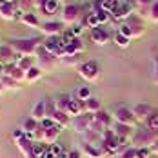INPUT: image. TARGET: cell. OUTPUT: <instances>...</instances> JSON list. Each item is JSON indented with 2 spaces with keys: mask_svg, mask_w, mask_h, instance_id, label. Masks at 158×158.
<instances>
[{
  "mask_svg": "<svg viewBox=\"0 0 158 158\" xmlns=\"http://www.w3.org/2000/svg\"><path fill=\"white\" fill-rule=\"evenodd\" d=\"M9 46L13 48L16 55H22V56H35L38 48L42 46V40L40 38H18V40H11Z\"/></svg>",
  "mask_w": 158,
  "mask_h": 158,
  "instance_id": "6da1fadb",
  "label": "cell"
},
{
  "mask_svg": "<svg viewBox=\"0 0 158 158\" xmlns=\"http://www.w3.org/2000/svg\"><path fill=\"white\" fill-rule=\"evenodd\" d=\"M78 75L85 82H95L100 77V65L95 60H87V62H82L78 65Z\"/></svg>",
  "mask_w": 158,
  "mask_h": 158,
  "instance_id": "7a4b0ae2",
  "label": "cell"
},
{
  "mask_svg": "<svg viewBox=\"0 0 158 158\" xmlns=\"http://www.w3.org/2000/svg\"><path fill=\"white\" fill-rule=\"evenodd\" d=\"M62 24L64 26H75L82 15V7L77 4H65L62 7Z\"/></svg>",
  "mask_w": 158,
  "mask_h": 158,
  "instance_id": "3957f363",
  "label": "cell"
},
{
  "mask_svg": "<svg viewBox=\"0 0 158 158\" xmlns=\"http://www.w3.org/2000/svg\"><path fill=\"white\" fill-rule=\"evenodd\" d=\"M135 15V7L129 4V2H126V0H120L118 4H116V7L111 11V18L113 20H129L131 16Z\"/></svg>",
  "mask_w": 158,
  "mask_h": 158,
  "instance_id": "277c9868",
  "label": "cell"
},
{
  "mask_svg": "<svg viewBox=\"0 0 158 158\" xmlns=\"http://www.w3.org/2000/svg\"><path fill=\"white\" fill-rule=\"evenodd\" d=\"M93 118H95V114H93V113H84V114H80V116L71 118V127H73L77 133L85 135V133L89 131V126H91Z\"/></svg>",
  "mask_w": 158,
  "mask_h": 158,
  "instance_id": "5b68a950",
  "label": "cell"
},
{
  "mask_svg": "<svg viewBox=\"0 0 158 158\" xmlns=\"http://www.w3.org/2000/svg\"><path fill=\"white\" fill-rule=\"evenodd\" d=\"M36 62H38V67L42 69V71H49V69H53L55 67V64H56V58L49 53V51H46L44 49V46H40L38 48V51H36Z\"/></svg>",
  "mask_w": 158,
  "mask_h": 158,
  "instance_id": "8992f818",
  "label": "cell"
},
{
  "mask_svg": "<svg viewBox=\"0 0 158 158\" xmlns=\"http://www.w3.org/2000/svg\"><path fill=\"white\" fill-rule=\"evenodd\" d=\"M40 31L48 36H60L64 33V24L62 22H56V20H48V22H42L40 24Z\"/></svg>",
  "mask_w": 158,
  "mask_h": 158,
  "instance_id": "52a82bcc",
  "label": "cell"
},
{
  "mask_svg": "<svg viewBox=\"0 0 158 158\" xmlns=\"http://www.w3.org/2000/svg\"><path fill=\"white\" fill-rule=\"evenodd\" d=\"M155 140H156V136L149 129H140L133 136V143H140V147H151L155 143Z\"/></svg>",
  "mask_w": 158,
  "mask_h": 158,
  "instance_id": "ba28073f",
  "label": "cell"
},
{
  "mask_svg": "<svg viewBox=\"0 0 158 158\" xmlns=\"http://www.w3.org/2000/svg\"><path fill=\"white\" fill-rule=\"evenodd\" d=\"M89 38H91V42L96 44V46H106V44H109L111 42V35L107 33V29H104L102 26H98V27H95V29H91Z\"/></svg>",
  "mask_w": 158,
  "mask_h": 158,
  "instance_id": "9c48e42d",
  "label": "cell"
},
{
  "mask_svg": "<svg viewBox=\"0 0 158 158\" xmlns=\"http://www.w3.org/2000/svg\"><path fill=\"white\" fill-rule=\"evenodd\" d=\"M16 15H18V6L16 4L0 0V18H4V20H15Z\"/></svg>",
  "mask_w": 158,
  "mask_h": 158,
  "instance_id": "30bf717a",
  "label": "cell"
},
{
  "mask_svg": "<svg viewBox=\"0 0 158 158\" xmlns=\"http://www.w3.org/2000/svg\"><path fill=\"white\" fill-rule=\"evenodd\" d=\"M84 113H87L85 111V102L77 98V96H71V102H69V107H67V114L71 118H75V116H80Z\"/></svg>",
  "mask_w": 158,
  "mask_h": 158,
  "instance_id": "8fae6325",
  "label": "cell"
},
{
  "mask_svg": "<svg viewBox=\"0 0 158 158\" xmlns=\"http://www.w3.org/2000/svg\"><path fill=\"white\" fill-rule=\"evenodd\" d=\"M114 120L118 124H127V126H133L135 122V114H133V109L129 107H118L114 111Z\"/></svg>",
  "mask_w": 158,
  "mask_h": 158,
  "instance_id": "7c38bea8",
  "label": "cell"
},
{
  "mask_svg": "<svg viewBox=\"0 0 158 158\" xmlns=\"http://www.w3.org/2000/svg\"><path fill=\"white\" fill-rule=\"evenodd\" d=\"M131 31H133V38H140L143 33H145V26H143V18H140L138 15H133L127 20Z\"/></svg>",
  "mask_w": 158,
  "mask_h": 158,
  "instance_id": "4fadbf2b",
  "label": "cell"
},
{
  "mask_svg": "<svg viewBox=\"0 0 158 158\" xmlns=\"http://www.w3.org/2000/svg\"><path fill=\"white\" fill-rule=\"evenodd\" d=\"M4 77H9V78L16 80L20 84V82H26V71H22L16 64H7L6 71H4Z\"/></svg>",
  "mask_w": 158,
  "mask_h": 158,
  "instance_id": "5bb4252c",
  "label": "cell"
},
{
  "mask_svg": "<svg viewBox=\"0 0 158 158\" xmlns=\"http://www.w3.org/2000/svg\"><path fill=\"white\" fill-rule=\"evenodd\" d=\"M80 151H82V155H85L89 158H106L104 156V151L100 149V145H93V143L84 142L82 147H80Z\"/></svg>",
  "mask_w": 158,
  "mask_h": 158,
  "instance_id": "9a60e30c",
  "label": "cell"
},
{
  "mask_svg": "<svg viewBox=\"0 0 158 158\" xmlns=\"http://www.w3.org/2000/svg\"><path fill=\"white\" fill-rule=\"evenodd\" d=\"M15 60H16V53L13 51V48L9 44L0 46V64L7 65V64H15Z\"/></svg>",
  "mask_w": 158,
  "mask_h": 158,
  "instance_id": "2e32d148",
  "label": "cell"
},
{
  "mask_svg": "<svg viewBox=\"0 0 158 158\" xmlns=\"http://www.w3.org/2000/svg\"><path fill=\"white\" fill-rule=\"evenodd\" d=\"M60 131H62V127L58 126V124H56V126H53L51 129H44V140H42V142L48 143V145L56 143V138H58Z\"/></svg>",
  "mask_w": 158,
  "mask_h": 158,
  "instance_id": "e0dca14e",
  "label": "cell"
},
{
  "mask_svg": "<svg viewBox=\"0 0 158 158\" xmlns=\"http://www.w3.org/2000/svg\"><path fill=\"white\" fill-rule=\"evenodd\" d=\"M20 22H22L24 26H27V27L40 29V20H38L36 13H33V11H29V13H22V16H20Z\"/></svg>",
  "mask_w": 158,
  "mask_h": 158,
  "instance_id": "ac0fdd59",
  "label": "cell"
},
{
  "mask_svg": "<svg viewBox=\"0 0 158 158\" xmlns=\"http://www.w3.org/2000/svg\"><path fill=\"white\" fill-rule=\"evenodd\" d=\"M151 113H153V107H151L149 104H136V106L133 107L135 118H142V120H145Z\"/></svg>",
  "mask_w": 158,
  "mask_h": 158,
  "instance_id": "d6986e66",
  "label": "cell"
},
{
  "mask_svg": "<svg viewBox=\"0 0 158 158\" xmlns=\"http://www.w3.org/2000/svg\"><path fill=\"white\" fill-rule=\"evenodd\" d=\"M15 143H16V147L20 149V153H22V155H24L26 158L31 156L33 145H35V142H33V140H29V138L26 136V138H22V140H18V142H15Z\"/></svg>",
  "mask_w": 158,
  "mask_h": 158,
  "instance_id": "ffe728a7",
  "label": "cell"
},
{
  "mask_svg": "<svg viewBox=\"0 0 158 158\" xmlns=\"http://www.w3.org/2000/svg\"><path fill=\"white\" fill-rule=\"evenodd\" d=\"M84 49H85L84 42H82L80 38H75L71 44H67V46H65V55H82V53H84Z\"/></svg>",
  "mask_w": 158,
  "mask_h": 158,
  "instance_id": "44dd1931",
  "label": "cell"
},
{
  "mask_svg": "<svg viewBox=\"0 0 158 158\" xmlns=\"http://www.w3.org/2000/svg\"><path fill=\"white\" fill-rule=\"evenodd\" d=\"M31 118L38 120V122H42L46 118V100H40V102L35 104V107L31 111Z\"/></svg>",
  "mask_w": 158,
  "mask_h": 158,
  "instance_id": "7402d4cb",
  "label": "cell"
},
{
  "mask_svg": "<svg viewBox=\"0 0 158 158\" xmlns=\"http://www.w3.org/2000/svg\"><path fill=\"white\" fill-rule=\"evenodd\" d=\"M53 120L58 124V126L62 127H67V126H71V116L67 114V113H64V111H55V114H53Z\"/></svg>",
  "mask_w": 158,
  "mask_h": 158,
  "instance_id": "603a6c76",
  "label": "cell"
},
{
  "mask_svg": "<svg viewBox=\"0 0 158 158\" xmlns=\"http://www.w3.org/2000/svg\"><path fill=\"white\" fill-rule=\"evenodd\" d=\"M95 120L96 122H100L106 129H109L111 124H113V116H111L107 111H98V113H95Z\"/></svg>",
  "mask_w": 158,
  "mask_h": 158,
  "instance_id": "cb8c5ba5",
  "label": "cell"
},
{
  "mask_svg": "<svg viewBox=\"0 0 158 158\" xmlns=\"http://www.w3.org/2000/svg\"><path fill=\"white\" fill-rule=\"evenodd\" d=\"M38 127H40V122H38V120H35V118H31V116H29V118H26V120H24V124H22V129H24V133H26V135H33Z\"/></svg>",
  "mask_w": 158,
  "mask_h": 158,
  "instance_id": "d4e9b609",
  "label": "cell"
},
{
  "mask_svg": "<svg viewBox=\"0 0 158 158\" xmlns=\"http://www.w3.org/2000/svg\"><path fill=\"white\" fill-rule=\"evenodd\" d=\"M145 129H149V131L155 133V135L158 133V113L153 111V113L145 118Z\"/></svg>",
  "mask_w": 158,
  "mask_h": 158,
  "instance_id": "484cf974",
  "label": "cell"
},
{
  "mask_svg": "<svg viewBox=\"0 0 158 158\" xmlns=\"http://www.w3.org/2000/svg\"><path fill=\"white\" fill-rule=\"evenodd\" d=\"M58 6H60V2L58 0H48L46 2V6H44V9L40 11L42 15H46V16H53L56 11H58Z\"/></svg>",
  "mask_w": 158,
  "mask_h": 158,
  "instance_id": "4316f807",
  "label": "cell"
},
{
  "mask_svg": "<svg viewBox=\"0 0 158 158\" xmlns=\"http://www.w3.org/2000/svg\"><path fill=\"white\" fill-rule=\"evenodd\" d=\"M85 111L87 113H98V111H102V104H100V100L95 98V96H91V98H87L85 100Z\"/></svg>",
  "mask_w": 158,
  "mask_h": 158,
  "instance_id": "83f0119b",
  "label": "cell"
},
{
  "mask_svg": "<svg viewBox=\"0 0 158 158\" xmlns=\"http://www.w3.org/2000/svg\"><path fill=\"white\" fill-rule=\"evenodd\" d=\"M100 26V22H98V16H96L95 11H89V13H85V18H84V27H91V29H95Z\"/></svg>",
  "mask_w": 158,
  "mask_h": 158,
  "instance_id": "f1b7e54d",
  "label": "cell"
},
{
  "mask_svg": "<svg viewBox=\"0 0 158 158\" xmlns=\"http://www.w3.org/2000/svg\"><path fill=\"white\" fill-rule=\"evenodd\" d=\"M69 102H71V96H69V95H60V96H56V100H55V106H56V109H58V111L67 113Z\"/></svg>",
  "mask_w": 158,
  "mask_h": 158,
  "instance_id": "f546056e",
  "label": "cell"
},
{
  "mask_svg": "<svg viewBox=\"0 0 158 158\" xmlns=\"http://www.w3.org/2000/svg\"><path fill=\"white\" fill-rule=\"evenodd\" d=\"M84 142L93 143V145H100L102 143V135L100 133H95V131H87L84 135Z\"/></svg>",
  "mask_w": 158,
  "mask_h": 158,
  "instance_id": "4dcf8cb0",
  "label": "cell"
},
{
  "mask_svg": "<svg viewBox=\"0 0 158 158\" xmlns=\"http://www.w3.org/2000/svg\"><path fill=\"white\" fill-rule=\"evenodd\" d=\"M42 77V69L38 65H33L29 71H26V82H36Z\"/></svg>",
  "mask_w": 158,
  "mask_h": 158,
  "instance_id": "1f68e13d",
  "label": "cell"
},
{
  "mask_svg": "<svg viewBox=\"0 0 158 158\" xmlns=\"http://www.w3.org/2000/svg\"><path fill=\"white\" fill-rule=\"evenodd\" d=\"M15 64L20 67V69H22V71H29L33 65H35V62H33V56H20Z\"/></svg>",
  "mask_w": 158,
  "mask_h": 158,
  "instance_id": "d6a6232c",
  "label": "cell"
},
{
  "mask_svg": "<svg viewBox=\"0 0 158 158\" xmlns=\"http://www.w3.org/2000/svg\"><path fill=\"white\" fill-rule=\"evenodd\" d=\"M113 40H114V44H116L118 48H122V49L129 48V44H131V38H127V36H124V35H120L118 31L114 33V36H113Z\"/></svg>",
  "mask_w": 158,
  "mask_h": 158,
  "instance_id": "836d02e7",
  "label": "cell"
},
{
  "mask_svg": "<svg viewBox=\"0 0 158 158\" xmlns=\"http://www.w3.org/2000/svg\"><path fill=\"white\" fill-rule=\"evenodd\" d=\"M60 64L64 65H80V55H65L60 58Z\"/></svg>",
  "mask_w": 158,
  "mask_h": 158,
  "instance_id": "e575fe53",
  "label": "cell"
},
{
  "mask_svg": "<svg viewBox=\"0 0 158 158\" xmlns=\"http://www.w3.org/2000/svg\"><path fill=\"white\" fill-rule=\"evenodd\" d=\"M31 7H35V0H18V11L29 13Z\"/></svg>",
  "mask_w": 158,
  "mask_h": 158,
  "instance_id": "d590c367",
  "label": "cell"
},
{
  "mask_svg": "<svg viewBox=\"0 0 158 158\" xmlns=\"http://www.w3.org/2000/svg\"><path fill=\"white\" fill-rule=\"evenodd\" d=\"M96 16H98V22H100V26H104V24H107L109 20H113L111 18V13H107V11H104V9H98V11H95Z\"/></svg>",
  "mask_w": 158,
  "mask_h": 158,
  "instance_id": "8d00e7d4",
  "label": "cell"
},
{
  "mask_svg": "<svg viewBox=\"0 0 158 158\" xmlns=\"http://www.w3.org/2000/svg\"><path fill=\"white\" fill-rule=\"evenodd\" d=\"M2 84H4L6 89H18V87H20V84H18L16 80L9 78V77H2Z\"/></svg>",
  "mask_w": 158,
  "mask_h": 158,
  "instance_id": "74e56055",
  "label": "cell"
},
{
  "mask_svg": "<svg viewBox=\"0 0 158 158\" xmlns=\"http://www.w3.org/2000/svg\"><path fill=\"white\" fill-rule=\"evenodd\" d=\"M136 153H138V147H126L118 158H136Z\"/></svg>",
  "mask_w": 158,
  "mask_h": 158,
  "instance_id": "f35d334b",
  "label": "cell"
},
{
  "mask_svg": "<svg viewBox=\"0 0 158 158\" xmlns=\"http://www.w3.org/2000/svg\"><path fill=\"white\" fill-rule=\"evenodd\" d=\"M77 98H80V100H87V98H91V91H89V87L87 85H84V87H80L78 91H77Z\"/></svg>",
  "mask_w": 158,
  "mask_h": 158,
  "instance_id": "ab89813d",
  "label": "cell"
},
{
  "mask_svg": "<svg viewBox=\"0 0 158 158\" xmlns=\"http://www.w3.org/2000/svg\"><path fill=\"white\" fill-rule=\"evenodd\" d=\"M118 33H120V35H124V36H127V38H133V31H131V27H129V24H127V22L120 24Z\"/></svg>",
  "mask_w": 158,
  "mask_h": 158,
  "instance_id": "60d3db41",
  "label": "cell"
},
{
  "mask_svg": "<svg viewBox=\"0 0 158 158\" xmlns=\"http://www.w3.org/2000/svg\"><path fill=\"white\" fill-rule=\"evenodd\" d=\"M149 18L153 22H158V0L151 6V9H149Z\"/></svg>",
  "mask_w": 158,
  "mask_h": 158,
  "instance_id": "b9f144b4",
  "label": "cell"
},
{
  "mask_svg": "<svg viewBox=\"0 0 158 158\" xmlns=\"http://www.w3.org/2000/svg\"><path fill=\"white\" fill-rule=\"evenodd\" d=\"M151 149L149 147H138V153H136V158H151Z\"/></svg>",
  "mask_w": 158,
  "mask_h": 158,
  "instance_id": "7bdbcfd3",
  "label": "cell"
},
{
  "mask_svg": "<svg viewBox=\"0 0 158 158\" xmlns=\"http://www.w3.org/2000/svg\"><path fill=\"white\" fill-rule=\"evenodd\" d=\"M53 126H56V122H55L53 118H49V116H46V118L40 122V127H42V129H51Z\"/></svg>",
  "mask_w": 158,
  "mask_h": 158,
  "instance_id": "ee69618b",
  "label": "cell"
},
{
  "mask_svg": "<svg viewBox=\"0 0 158 158\" xmlns=\"http://www.w3.org/2000/svg\"><path fill=\"white\" fill-rule=\"evenodd\" d=\"M11 136H13V140H15V142H18V140H22V138H26V133H24V129H22V127H18V129L13 131V135H11Z\"/></svg>",
  "mask_w": 158,
  "mask_h": 158,
  "instance_id": "f6af8a7d",
  "label": "cell"
},
{
  "mask_svg": "<svg viewBox=\"0 0 158 158\" xmlns=\"http://www.w3.org/2000/svg\"><path fill=\"white\" fill-rule=\"evenodd\" d=\"M82 31H84V26H80V24H75V26L71 27V33H73L77 38L80 36V33H82Z\"/></svg>",
  "mask_w": 158,
  "mask_h": 158,
  "instance_id": "bcb514c9",
  "label": "cell"
},
{
  "mask_svg": "<svg viewBox=\"0 0 158 158\" xmlns=\"http://www.w3.org/2000/svg\"><path fill=\"white\" fill-rule=\"evenodd\" d=\"M46 2H48V0H35V9H36V11L40 13V11L44 9V6H46Z\"/></svg>",
  "mask_w": 158,
  "mask_h": 158,
  "instance_id": "7dc6e473",
  "label": "cell"
},
{
  "mask_svg": "<svg viewBox=\"0 0 158 158\" xmlns=\"http://www.w3.org/2000/svg\"><path fill=\"white\" fill-rule=\"evenodd\" d=\"M67 158H82V151L80 149H73L67 153Z\"/></svg>",
  "mask_w": 158,
  "mask_h": 158,
  "instance_id": "c3c4849f",
  "label": "cell"
},
{
  "mask_svg": "<svg viewBox=\"0 0 158 158\" xmlns=\"http://www.w3.org/2000/svg\"><path fill=\"white\" fill-rule=\"evenodd\" d=\"M42 158H56V156H55V153H53V151H51V149L48 147V151L42 155Z\"/></svg>",
  "mask_w": 158,
  "mask_h": 158,
  "instance_id": "681fc988",
  "label": "cell"
},
{
  "mask_svg": "<svg viewBox=\"0 0 158 158\" xmlns=\"http://www.w3.org/2000/svg\"><path fill=\"white\" fill-rule=\"evenodd\" d=\"M149 149H151V153H156V155H158V138L155 140V143H153V145H151Z\"/></svg>",
  "mask_w": 158,
  "mask_h": 158,
  "instance_id": "f907efd6",
  "label": "cell"
},
{
  "mask_svg": "<svg viewBox=\"0 0 158 158\" xmlns=\"http://www.w3.org/2000/svg\"><path fill=\"white\" fill-rule=\"evenodd\" d=\"M153 82L158 84V67H155V71H153Z\"/></svg>",
  "mask_w": 158,
  "mask_h": 158,
  "instance_id": "816d5d0a",
  "label": "cell"
},
{
  "mask_svg": "<svg viewBox=\"0 0 158 158\" xmlns=\"http://www.w3.org/2000/svg\"><path fill=\"white\" fill-rule=\"evenodd\" d=\"M4 71H6V65H4V64H0V78L4 77Z\"/></svg>",
  "mask_w": 158,
  "mask_h": 158,
  "instance_id": "f5cc1de1",
  "label": "cell"
},
{
  "mask_svg": "<svg viewBox=\"0 0 158 158\" xmlns=\"http://www.w3.org/2000/svg\"><path fill=\"white\" fill-rule=\"evenodd\" d=\"M6 91V87H4V84H2V78H0V93H4Z\"/></svg>",
  "mask_w": 158,
  "mask_h": 158,
  "instance_id": "db71d44e",
  "label": "cell"
},
{
  "mask_svg": "<svg viewBox=\"0 0 158 158\" xmlns=\"http://www.w3.org/2000/svg\"><path fill=\"white\" fill-rule=\"evenodd\" d=\"M155 67H158V56L155 58Z\"/></svg>",
  "mask_w": 158,
  "mask_h": 158,
  "instance_id": "11a10c76",
  "label": "cell"
},
{
  "mask_svg": "<svg viewBox=\"0 0 158 158\" xmlns=\"http://www.w3.org/2000/svg\"><path fill=\"white\" fill-rule=\"evenodd\" d=\"M0 46H2V44H0Z\"/></svg>",
  "mask_w": 158,
  "mask_h": 158,
  "instance_id": "9f6ffc18",
  "label": "cell"
}]
</instances>
